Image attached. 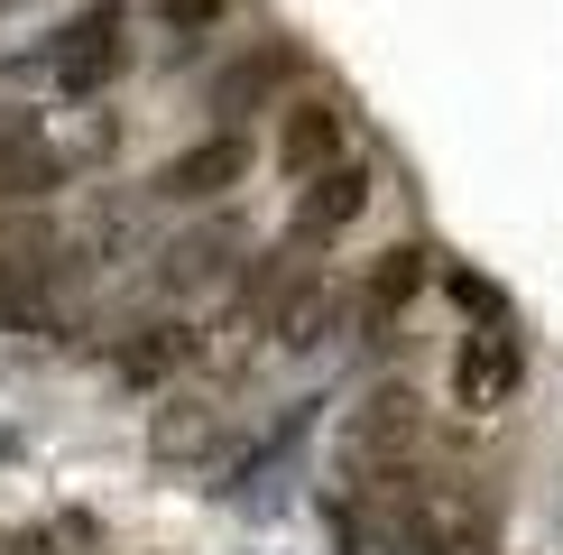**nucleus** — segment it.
<instances>
[{
  "instance_id": "obj_1",
  "label": "nucleus",
  "mask_w": 563,
  "mask_h": 555,
  "mask_svg": "<svg viewBox=\"0 0 563 555\" xmlns=\"http://www.w3.org/2000/svg\"><path fill=\"white\" fill-rule=\"evenodd\" d=\"M416 399L407 389H379V399H361V416L342 426V472L351 491H407L416 481Z\"/></svg>"
},
{
  "instance_id": "obj_2",
  "label": "nucleus",
  "mask_w": 563,
  "mask_h": 555,
  "mask_svg": "<svg viewBox=\"0 0 563 555\" xmlns=\"http://www.w3.org/2000/svg\"><path fill=\"white\" fill-rule=\"evenodd\" d=\"M130 65V37H121V10H75L56 37H46V84L65 102H92L111 75Z\"/></svg>"
},
{
  "instance_id": "obj_3",
  "label": "nucleus",
  "mask_w": 563,
  "mask_h": 555,
  "mask_svg": "<svg viewBox=\"0 0 563 555\" xmlns=\"http://www.w3.org/2000/svg\"><path fill=\"white\" fill-rule=\"evenodd\" d=\"M65 241L37 214H0V324H37L46 315V278H56Z\"/></svg>"
},
{
  "instance_id": "obj_4",
  "label": "nucleus",
  "mask_w": 563,
  "mask_h": 555,
  "mask_svg": "<svg viewBox=\"0 0 563 555\" xmlns=\"http://www.w3.org/2000/svg\"><path fill=\"white\" fill-rule=\"evenodd\" d=\"M518 380H527V352H518V334H508V324L462 334V352H453V399L472 407V416H499L508 399H518Z\"/></svg>"
},
{
  "instance_id": "obj_5",
  "label": "nucleus",
  "mask_w": 563,
  "mask_h": 555,
  "mask_svg": "<svg viewBox=\"0 0 563 555\" xmlns=\"http://www.w3.org/2000/svg\"><path fill=\"white\" fill-rule=\"evenodd\" d=\"M65 176H75V157H65L56 139H37L29 111H0V204H10V214H29V204L56 195Z\"/></svg>"
},
{
  "instance_id": "obj_6",
  "label": "nucleus",
  "mask_w": 563,
  "mask_h": 555,
  "mask_svg": "<svg viewBox=\"0 0 563 555\" xmlns=\"http://www.w3.org/2000/svg\"><path fill=\"white\" fill-rule=\"evenodd\" d=\"M231 185H250V139L241 130H213V139H195V149H176L157 167V195L167 204H222Z\"/></svg>"
},
{
  "instance_id": "obj_7",
  "label": "nucleus",
  "mask_w": 563,
  "mask_h": 555,
  "mask_svg": "<svg viewBox=\"0 0 563 555\" xmlns=\"http://www.w3.org/2000/svg\"><path fill=\"white\" fill-rule=\"evenodd\" d=\"M361 214H369V167H351V157H342V167L305 176V195H296V231H287V241H296V250H314V241H333V231H351Z\"/></svg>"
},
{
  "instance_id": "obj_8",
  "label": "nucleus",
  "mask_w": 563,
  "mask_h": 555,
  "mask_svg": "<svg viewBox=\"0 0 563 555\" xmlns=\"http://www.w3.org/2000/svg\"><path fill=\"white\" fill-rule=\"evenodd\" d=\"M195 352H203V334H195V324H185V315H176V324L157 315V324H139L121 352H111V370H121L130 389H167L176 370H195Z\"/></svg>"
},
{
  "instance_id": "obj_9",
  "label": "nucleus",
  "mask_w": 563,
  "mask_h": 555,
  "mask_svg": "<svg viewBox=\"0 0 563 555\" xmlns=\"http://www.w3.org/2000/svg\"><path fill=\"white\" fill-rule=\"evenodd\" d=\"M277 157H287L296 176L342 167V111H333V102H296V111H287V139H277Z\"/></svg>"
},
{
  "instance_id": "obj_10",
  "label": "nucleus",
  "mask_w": 563,
  "mask_h": 555,
  "mask_svg": "<svg viewBox=\"0 0 563 555\" xmlns=\"http://www.w3.org/2000/svg\"><path fill=\"white\" fill-rule=\"evenodd\" d=\"M416 287H426V250H388V260L369 269V287H361V334H388Z\"/></svg>"
},
{
  "instance_id": "obj_11",
  "label": "nucleus",
  "mask_w": 563,
  "mask_h": 555,
  "mask_svg": "<svg viewBox=\"0 0 563 555\" xmlns=\"http://www.w3.org/2000/svg\"><path fill=\"white\" fill-rule=\"evenodd\" d=\"M241 250V231L213 222V231H185V241L167 250V287H203V278H222V260Z\"/></svg>"
},
{
  "instance_id": "obj_12",
  "label": "nucleus",
  "mask_w": 563,
  "mask_h": 555,
  "mask_svg": "<svg viewBox=\"0 0 563 555\" xmlns=\"http://www.w3.org/2000/svg\"><path fill=\"white\" fill-rule=\"evenodd\" d=\"M203 445H213V407H185V416L167 407V416H157V454H167V463L176 454H203Z\"/></svg>"
},
{
  "instance_id": "obj_13",
  "label": "nucleus",
  "mask_w": 563,
  "mask_h": 555,
  "mask_svg": "<svg viewBox=\"0 0 563 555\" xmlns=\"http://www.w3.org/2000/svg\"><path fill=\"white\" fill-rule=\"evenodd\" d=\"M222 10H231V0H157V19H167L176 37H195V29H213Z\"/></svg>"
},
{
  "instance_id": "obj_14",
  "label": "nucleus",
  "mask_w": 563,
  "mask_h": 555,
  "mask_svg": "<svg viewBox=\"0 0 563 555\" xmlns=\"http://www.w3.org/2000/svg\"><path fill=\"white\" fill-rule=\"evenodd\" d=\"M453 296H462V315L499 324V287H489V278H472V269H453Z\"/></svg>"
},
{
  "instance_id": "obj_15",
  "label": "nucleus",
  "mask_w": 563,
  "mask_h": 555,
  "mask_svg": "<svg viewBox=\"0 0 563 555\" xmlns=\"http://www.w3.org/2000/svg\"><path fill=\"white\" fill-rule=\"evenodd\" d=\"M10 555H56V546H46V537H10Z\"/></svg>"
}]
</instances>
